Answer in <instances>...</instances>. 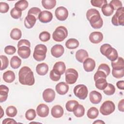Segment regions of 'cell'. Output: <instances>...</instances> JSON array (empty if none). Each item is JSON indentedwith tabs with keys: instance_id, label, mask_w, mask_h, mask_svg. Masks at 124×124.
Segmentation results:
<instances>
[{
	"instance_id": "6da1fadb",
	"label": "cell",
	"mask_w": 124,
	"mask_h": 124,
	"mask_svg": "<svg viewBox=\"0 0 124 124\" xmlns=\"http://www.w3.org/2000/svg\"><path fill=\"white\" fill-rule=\"evenodd\" d=\"M18 79L19 82L22 85L31 86L35 82L33 73L28 66H23L19 70Z\"/></svg>"
},
{
	"instance_id": "7a4b0ae2",
	"label": "cell",
	"mask_w": 124,
	"mask_h": 124,
	"mask_svg": "<svg viewBox=\"0 0 124 124\" xmlns=\"http://www.w3.org/2000/svg\"><path fill=\"white\" fill-rule=\"evenodd\" d=\"M86 17L93 28L100 29L103 26V21L97 10L95 9L88 10L86 13Z\"/></svg>"
},
{
	"instance_id": "3957f363",
	"label": "cell",
	"mask_w": 124,
	"mask_h": 124,
	"mask_svg": "<svg viewBox=\"0 0 124 124\" xmlns=\"http://www.w3.org/2000/svg\"><path fill=\"white\" fill-rule=\"evenodd\" d=\"M100 51L102 55L105 56L111 62L115 61L118 57L117 50L112 47L109 44H105L102 45L100 48Z\"/></svg>"
},
{
	"instance_id": "277c9868",
	"label": "cell",
	"mask_w": 124,
	"mask_h": 124,
	"mask_svg": "<svg viewBox=\"0 0 124 124\" xmlns=\"http://www.w3.org/2000/svg\"><path fill=\"white\" fill-rule=\"evenodd\" d=\"M46 52L47 48L45 45L38 44L35 46L33 57L37 61H43L46 57Z\"/></svg>"
},
{
	"instance_id": "5b68a950",
	"label": "cell",
	"mask_w": 124,
	"mask_h": 124,
	"mask_svg": "<svg viewBox=\"0 0 124 124\" xmlns=\"http://www.w3.org/2000/svg\"><path fill=\"white\" fill-rule=\"evenodd\" d=\"M68 35V31L67 29L64 26L58 27L52 34L53 40L56 42H62Z\"/></svg>"
},
{
	"instance_id": "8992f818",
	"label": "cell",
	"mask_w": 124,
	"mask_h": 124,
	"mask_svg": "<svg viewBox=\"0 0 124 124\" xmlns=\"http://www.w3.org/2000/svg\"><path fill=\"white\" fill-rule=\"evenodd\" d=\"M111 22L114 26H124V8L122 7L116 10L111 19Z\"/></svg>"
},
{
	"instance_id": "52a82bcc",
	"label": "cell",
	"mask_w": 124,
	"mask_h": 124,
	"mask_svg": "<svg viewBox=\"0 0 124 124\" xmlns=\"http://www.w3.org/2000/svg\"><path fill=\"white\" fill-rule=\"evenodd\" d=\"M115 106L114 103L110 100L105 101L100 108V111L103 115H108L115 110Z\"/></svg>"
},
{
	"instance_id": "ba28073f",
	"label": "cell",
	"mask_w": 124,
	"mask_h": 124,
	"mask_svg": "<svg viewBox=\"0 0 124 124\" xmlns=\"http://www.w3.org/2000/svg\"><path fill=\"white\" fill-rule=\"evenodd\" d=\"M74 93L80 99L84 100L88 95V88L84 84H78L75 87Z\"/></svg>"
},
{
	"instance_id": "9c48e42d",
	"label": "cell",
	"mask_w": 124,
	"mask_h": 124,
	"mask_svg": "<svg viewBox=\"0 0 124 124\" xmlns=\"http://www.w3.org/2000/svg\"><path fill=\"white\" fill-rule=\"evenodd\" d=\"M65 81L67 84H74L78 78V73L76 70L74 68H68L65 71Z\"/></svg>"
},
{
	"instance_id": "30bf717a",
	"label": "cell",
	"mask_w": 124,
	"mask_h": 124,
	"mask_svg": "<svg viewBox=\"0 0 124 124\" xmlns=\"http://www.w3.org/2000/svg\"><path fill=\"white\" fill-rule=\"evenodd\" d=\"M55 14L57 18L60 21H64L68 16V11L67 9L63 6H60L56 8Z\"/></svg>"
},
{
	"instance_id": "8fae6325",
	"label": "cell",
	"mask_w": 124,
	"mask_h": 124,
	"mask_svg": "<svg viewBox=\"0 0 124 124\" xmlns=\"http://www.w3.org/2000/svg\"><path fill=\"white\" fill-rule=\"evenodd\" d=\"M55 97V93L54 91L51 89L48 88L44 90L43 93V98L44 100L47 103L52 102Z\"/></svg>"
},
{
	"instance_id": "7c38bea8",
	"label": "cell",
	"mask_w": 124,
	"mask_h": 124,
	"mask_svg": "<svg viewBox=\"0 0 124 124\" xmlns=\"http://www.w3.org/2000/svg\"><path fill=\"white\" fill-rule=\"evenodd\" d=\"M53 18L52 14L46 10L41 11L38 16V19L39 21L43 23H46L51 21Z\"/></svg>"
},
{
	"instance_id": "4fadbf2b",
	"label": "cell",
	"mask_w": 124,
	"mask_h": 124,
	"mask_svg": "<svg viewBox=\"0 0 124 124\" xmlns=\"http://www.w3.org/2000/svg\"><path fill=\"white\" fill-rule=\"evenodd\" d=\"M64 51L63 46L61 45H55L53 46L51 49V55L55 58L61 57Z\"/></svg>"
},
{
	"instance_id": "5bb4252c",
	"label": "cell",
	"mask_w": 124,
	"mask_h": 124,
	"mask_svg": "<svg viewBox=\"0 0 124 124\" xmlns=\"http://www.w3.org/2000/svg\"><path fill=\"white\" fill-rule=\"evenodd\" d=\"M36 112L40 117H46L49 114V108L45 104H40L36 108Z\"/></svg>"
},
{
	"instance_id": "9a60e30c",
	"label": "cell",
	"mask_w": 124,
	"mask_h": 124,
	"mask_svg": "<svg viewBox=\"0 0 124 124\" xmlns=\"http://www.w3.org/2000/svg\"><path fill=\"white\" fill-rule=\"evenodd\" d=\"M103 35L99 31L92 32L89 36V40L93 44H98L103 40Z\"/></svg>"
},
{
	"instance_id": "2e32d148",
	"label": "cell",
	"mask_w": 124,
	"mask_h": 124,
	"mask_svg": "<svg viewBox=\"0 0 124 124\" xmlns=\"http://www.w3.org/2000/svg\"><path fill=\"white\" fill-rule=\"evenodd\" d=\"M83 63V68L86 72L93 71L95 67V62L94 60L90 58H87L85 59Z\"/></svg>"
},
{
	"instance_id": "e0dca14e",
	"label": "cell",
	"mask_w": 124,
	"mask_h": 124,
	"mask_svg": "<svg viewBox=\"0 0 124 124\" xmlns=\"http://www.w3.org/2000/svg\"><path fill=\"white\" fill-rule=\"evenodd\" d=\"M17 53L18 55L22 59H27L31 54L30 48L26 46H22L18 47Z\"/></svg>"
},
{
	"instance_id": "ac0fdd59",
	"label": "cell",
	"mask_w": 124,
	"mask_h": 124,
	"mask_svg": "<svg viewBox=\"0 0 124 124\" xmlns=\"http://www.w3.org/2000/svg\"><path fill=\"white\" fill-rule=\"evenodd\" d=\"M102 94L96 91L91 92L89 94V99L91 102L93 104H99L102 100Z\"/></svg>"
},
{
	"instance_id": "d6986e66",
	"label": "cell",
	"mask_w": 124,
	"mask_h": 124,
	"mask_svg": "<svg viewBox=\"0 0 124 124\" xmlns=\"http://www.w3.org/2000/svg\"><path fill=\"white\" fill-rule=\"evenodd\" d=\"M55 89L58 93L61 95H64L68 92L69 86L65 82H61L56 85Z\"/></svg>"
},
{
	"instance_id": "ffe728a7",
	"label": "cell",
	"mask_w": 124,
	"mask_h": 124,
	"mask_svg": "<svg viewBox=\"0 0 124 124\" xmlns=\"http://www.w3.org/2000/svg\"><path fill=\"white\" fill-rule=\"evenodd\" d=\"M63 109L60 105H55L52 107L51 110V115L56 118L61 117L63 114Z\"/></svg>"
},
{
	"instance_id": "44dd1931",
	"label": "cell",
	"mask_w": 124,
	"mask_h": 124,
	"mask_svg": "<svg viewBox=\"0 0 124 124\" xmlns=\"http://www.w3.org/2000/svg\"><path fill=\"white\" fill-rule=\"evenodd\" d=\"M37 19L31 15H28L25 17L24 20V25L27 29L32 28L35 25Z\"/></svg>"
},
{
	"instance_id": "7402d4cb",
	"label": "cell",
	"mask_w": 124,
	"mask_h": 124,
	"mask_svg": "<svg viewBox=\"0 0 124 124\" xmlns=\"http://www.w3.org/2000/svg\"><path fill=\"white\" fill-rule=\"evenodd\" d=\"M53 70H54L58 74L62 75L65 72V64L63 62L60 61L56 62L53 66Z\"/></svg>"
},
{
	"instance_id": "603a6c76",
	"label": "cell",
	"mask_w": 124,
	"mask_h": 124,
	"mask_svg": "<svg viewBox=\"0 0 124 124\" xmlns=\"http://www.w3.org/2000/svg\"><path fill=\"white\" fill-rule=\"evenodd\" d=\"M36 71L37 74L40 76H44L47 74L48 71V65L44 62L37 64L36 67Z\"/></svg>"
},
{
	"instance_id": "cb8c5ba5",
	"label": "cell",
	"mask_w": 124,
	"mask_h": 124,
	"mask_svg": "<svg viewBox=\"0 0 124 124\" xmlns=\"http://www.w3.org/2000/svg\"><path fill=\"white\" fill-rule=\"evenodd\" d=\"M113 69L121 70L124 69V61L122 57H118L117 59L111 63Z\"/></svg>"
},
{
	"instance_id": "d4e9b609",
	"label": "cell",
	"mask_w": 124,
	"mask_h": 124,
	"mask_svg": "<svg viewBox=\"0 0 124 124\" xmlns=\"http://www.w3.org/2000/svg\"><path fill=\"white\" fill-rule=\"evenodd\" d=\"M88 57L87 51L84 49H80L78 50L76 53V60L80 62H83Z\"/></svg>"
},
{
	"instance_id": "484cf974",
	"label": "cell",
	"mask_w": 124,
	"mask_h": 124,
	"mask_svg": "<svg viewBox=\"0 0 124 124\" xmlns=\"http://www.w3.org/2000/svg\"><path fill=\"white\" fill-rule=\"evenodd\" d=\"M9 88L5 85H1L0 86V102L5 101L8 97Z\"/></svg>"
},
{
	"instance_id": "4316f807",
	"label": "cell",
	"mask_w": 124,
	"mask_h": 124,
	"mask_svg": "<svg viewBox=\"0 0 124 124\" xmlns=\"http://www.w3.org/2000/svg\"><path fill=\"white\" fill-rule=\"evenodd\" d=\"M3 79L7 83H11L15 79V74L12 71L8 70L3 74Z\"/></svg>"
},
{
	"instance_id": "83f0119b",
	"label": "cell",
	"mask_w": 124,
	"mask_h": 124,
	"mask_svg": "<svg viewBox=\"0 0 124 124\" xmlns=\"http://www.w3.org/2000/svg\"><path fill=\"white\" fill-rule=\"evenodd\" d=\"M101 11L104 16H108L112 15L114 12V9L110 3H107L102 7Z\"/></svg>"
},
{
	"instance_id": "f1b7e54d",
	"label": "cell",
	"mask_w": 124,
	"mask_h": 124,
	"mask_svg": "<svg viewBox=\"0 0 124 124\" xmlns=\"http://www.w3.org/2000/svg\"><path fill=\"white\" fill-rule=\"evenodd\" d=\"M65 45L67 48L74 49L79 46V42L76 39L70 38L66 42Z\"/></svg>"
},
{
	"instance_id": "f546056e",
	"label": "cell",
	"mask_w": 124,
	"mask_h": 124,
	"mask_svg": "<svg viewBox=\"0 0 124 124\" xmlns=\"http://www.w3.org/2000/svg\"><path fill=\"white\" fill-rule=\"evenodd\" d=\"M108 82L107 81L106 78H100L96 79L95 81V87L99 90H103L107 87Z\"/></svg>"
},
{
	"instance_id": "4dcf8cb0",
	"label": "cell",
	"mask_w": 124,
	"mask_h": 124,
	"mask_svg": "<svg viewBox=\"0 0 124 124\" xmlns=\"http://www.w3.org/2000/svg\"><path fill=\"white\" fill-rule=\"evenodd\" d=\"M21 64V60L17 56H13L10 60V65L13 69L18 68Z\"/></svg>"
},
{
	"instance_id": "1f68e13d",
	"label": "cell",
	"mask_w": 124,
	"mask_h": 124,
	"mask_svg": "<svg viewBox=\"0 0 124 124\" xmlns=\"http://www.w3.org/2000/svg\"><path fill=\"white\" fill-rule=\"evenodd\" d=\"M41 2L43 7L48 10L53 9L56 4L55 0H42Z\"/></svg>"
},
{
	"instance_id": "d6a6232c",
	"label": "cell",
	"mask_w": 124,
	"mask_h": 124,
	"mask_svg": "<svg viewBox=\"0 0 124 124\" xmlns=\"http://www.w3.org/2000/svg\"><path fill=\"white\" fill-rule=\"evenodd\" d=\"M99 114V111L95 107H91L90 108L87 112V115L89 119H94L97 117Z\"/></svg>"
},
{
	"instance_id": "836d02e7",
	"label": "cell",
	"mask_w": 124,
	"mask_h": 124,
	"mask_svg": "<svg viewBox=\"0 0 124 124\" xmlns=\"http://www.w3.org/2000/svg\"><path fill=\"white\" fill-rule=\"evenodd\" d=\"M73 112L77 117H81L84 115L85 108L82 105L78 104L76 106Z\"/></svg>"
},
{
	"instance_id": "e575fe53",
	"label": "cell",
	"mask_w": 124,
	"mask_h": 124,
	"mask_svg": "<svg viewBox=\"0 0 124 124\" xmlns=\"http://www.w3.org/2000/svg\"><path fill=\"white\" fill-rule=\"evenodd\" d=\"M11 38L15 40H18L21 38L22 36V32L18 28L13 29L10 32Z\"/></svg>"
},
{
	"instance_id": "d590c367",
	"label": "cell",
	"mask_w": 124,
	"mask_h": 124,
	"mask_svg": "<svg viewBox=\"0 0 124 124\" xmlns=\"http://www.w3.org/2000/svg\"><path fill=\"white\" fill-rule=\"evenodd\" d=\"M28 6V2L26 0H21L15 4V7L22 11L25 10Z\"/></svg>"
},
{
	"instance_id": "8d00e7d4",
	"label": "cell",
	"mask_w": 124,
	"mask_h": 124,
	"mask_svg": "<svg viewBox=\"0 0 124 124\" xmlns=\"http://www.w3.org/2000/svg\"><path fill=\"white\" fill-rule=\"evenodd\" d=\"M78 102L75 100H69L67 102L65 105V108L67 111L69 112H73L76 107V106L78 105Z\"/></svg>"
},
{
	"instance_id": "74e56055",
	"label": "cell",
	"mask_w": 124,
	"mask_h": 124,
	"mask_svg": "<svg viewBox=\"0 0 124 124\" xmlns=\"http://www.w3.org/2000/svg\"><path fill=\"white\" fill-rule=\"evenodd\" d=\"M17 110L16 108L13 106H9L6 109V115L10 117H14L17 114Z\"/></svg>"
},
{
	"instance_id": "f35d334b",
	"label": "cell",
	"mask_w": 124,
	"mask_h": 124,
	"mask_svg": "<svg viewBox=\"0 0 124 124\" xmlns=\"http://www.w3.org/2000/svg\"><path fill=\"white\" fill-rule=\"evenodd\" d=\"M115 88L113 85L111 83H108L106 88L103 90V92L108 95H111L114 93Z\"/></svg>"
},
{
	"instance_id": "ab89813d",
	"label": "cell",
	"mask_w": 124,
	"mask_h": 124,
	"mask_svg": "<svg viewBox=\"0 0 124 124\" xmlns=\"http://www.w3.org/2000/svg\"><path fill=\"white\" fill-rule=\"evenodd\" d=\"M36 112L33 109H28L25 113V117L29 121H32L36 117Z\"/></svg>"
},
{
	"instance_id": "60d3db41",
	"label": "cell",
	"mask_w": 124,
	"mask_h": 124,
	"mask_svg": "<svg viewBox=\"0 0 124 124\" xmlns=\"http://www.w3.org/2000/svg\"><path fill=\"white\" fill-rule=\"evenodd\" d=\"M0 59L1 61L0 70L5 69L8 66L9 62L7 57L4 55H0Z\"/></svg>"
},
{
	"instance_id": "b9f144b4",
	"label": "cell",
	"mask_w": 124,
	"mask_h": 124,
	"mask_svg": "<svg viewBox=\"0 0 124 124\" xmlns=\"http://www.w3.org/2000/svg\"><path fill=\"white\" fill-rule=\"evenodd\" d=\"M39 38L41 41L46 42L49 40L50 39V34L48 32L46 31H44L40 33Z\"/></svg>"
},
{
	"instance_id": "7bdbcfd3",
	"label": "cell",
	"mask_w": 124,
	"mask_h": 124,
	"mask_svg": "<svg viewBox=\"0 0 124 124\" xmlns=\"http://www.w3.org/2000/svg\"><path fill=\"white\" fill-rule=\"evenodd\" d=\"M11 16L15 19L19 18L22 16V11L18 10L16 8H13L10 11Z\"/></svg>"
},
{
	"instance_id": "ee69618b",
	"label": "cell",
	"mask_w": 124,
	"mask_h": 124,
	"mask_svg": "<svg viewBox=\"0 0 124 124\" xmlns=\"http://www.w3.org/2000/svg\"><path fill=\"white\" fill-rule=\"evenodd\" d=\"M91 3L93 6L102 8L104 5L107 3V1L106 0H92Z\"/></svg>"
},
{
	"instance_id": "f6af8a7d",
	"label": "cell",
	"mask_w": 124,
	"mask_h": 124,
	"mask_svg": "<svg viewBox=\"0 0 124 124\" xmlns=\"http://www.w3.org/2000/svg\"><path fill=\"white\" fill-rule=\"evenodd\" d=\"M41 12V11L40 9H39L38 7H32L31 8L28 12V15H31L34 16L37 19H38V16L40 13Z\"/></svg>"
},
{
	"instance_id": "bcb514c9",
	"label": "cell",
	"mask_w": 124,
	"mask_h": 124,
	"mask_svg": "<svg viewBox=\"0 0 124 124\" xmlns=\"http://www.w3.org/2000/svg\"><path fill=\"white\" fill-rule=\"evenodd\" d=\"M97 70H100L103 71L105 73L107 76H108V75L110 74V69L109 67L107 64H106V63L101 64L99 66Z\"/></svg>"
},
{
	"instance_id": "7dc6e473",
	"label": "cell",
	"mask_w": 124,
	"mask_h": 124,
	"mask_svg": "<svg viewBox=\"0 0 124 124\" xmlns=\"http://www.w3.org/2000/svg\"><path fill=\"white\" fill-rule=\"evenodd\" d=\"M112 76L116 78H120L124 76V69L121 70L113 69L112 70Z\"/></svg>"
},
{
	"instance_id": "c3c4849f",
	"label": "cell",
	"mask_w": 124,
	"mask_h": 124,
	"mask_svg": "<svg viewBox=\"0 0 124 124\" xmlns=\"http://www.w3.org/2000/svg\"><path fill=\"white\" fill-rule=\"evenodd\" d=\"M61 76L60 74L56 73L54 70H52L49 74V77L50 79L54 81H57L60 80L61 78Z\"/></svg>"
},
{
	"instance_id": "681fc988",
	"label": "cell",
	"mask_w": 124,
	"mask_h": 124,
	"mask_svg": "<svg viewBox=\"0 0 124 124\" xmlns=\"http://www.w3.org/2000/svg\"><path fill=\"white\" fill-rule=\"evenodd\" d=\"M110 4L113 7L114 10H117L122 7V3L119 0H112L110 1Z\"/></svg>"
},
{
	"instance_id": "f907efd6",
	"label": "cell",
	"mask_w": 124,
	"mask_h": 124,
	"mask_svg": "<svg viewBox=\"0 0 124 124\" xmlns=\"http://www.w3.org/2000/svg\"><path fill=\"white\" fill-rule=\"evenodd\" d=\"M4 52L8 55H13L16 52V48L13 46H7L4 48Z\"/></svg>"
},
{
	"instance_id": "816d5d0a",
	"label": "cell",
	"mask_w": 124,
	"mask_h": 124,
	"mask_svg": "<svg viewBox=\"0 0 124 124\" xmlns=\"http://www.w3.org/2000/svg\"><path fill=\"white\" fill-rule=\"evenodd\" d=\"M9 9V5L4 2H0V12L1 13H6Z\"/></svg>"
},
{
	"instance_id": "f5cc1de1",
	"label": "cell",
	"mask_w": 124,
	"mask_h": 124,
	"mask_svg": "<svg viewBox=\"0 0 124 124\" xmlns=\"http://www.w3.org/2000/svg\"><path fill=\"white\" fill-rule=\"evenodd\" d=\"M107 77V75L105 74L104 72L100 70H97L94 75V80L95 81L96 79L100 78H106Z\"/></svg>"
},
{
	"instance_id": "db71d44e",
	"label": "cell",
	"mask_w": 124,
	"mask_h": 124,
	"mask_svg": "<svg viewBox=\"0 0 124 124\" xmlns=\"http://www.w3.org/2000/svg\"><path fill=\"white\" fill-rule=\"evenodd\" d=\"M22 46H26L29 47L31 46V43L30 42L26 39H21L19 40L17 44V47Z\"/></svg>"
},
{
	"instance_id": "11a10c76",
	"label": "cell",
	"mask_w": 124,
	"mask_h": 124,
	"mask_svg": "<svg viewBox=\"0 0 124 124\" xmlns=\"http://www.w3.org/2000/svg\"><path fill=\"white\" fill-rule=\"evenodd\" d=\"M124 99H123L119 101L118 105V109L121 112H124Z\"/></svg>"
},
{
	"instance_id": "9f6ffc18",
	"label": "cell",
	"mask_w": 124,
	"mask_h": 124,
	"mask_svg": "<svg viewBox=\"0 0 124 124\" xmlns=\"http://www.w3.org/2000/svg\"><path fill=\"white\" fill-rule=\"evenodd\" d=\"M2 124H16V122L13 119L11 118H6L2 121Z\"/></svg>"
},
{
	"instance_id": "6f0895ef",
	"label": "cell",
	"mask_w": 124,
	"mask_h": 124,
	"mask_svg": "<svg viewBox=\"0 0 124 124\" xmlns=\"http://www.w3.org/2000/svg\"><path fill=\"white\" fill-rule=\"evenodd\" d=\"M116 85L118 89L122 90H124V80L118 81L116 83Z\"/></svg>"
},
{
	"instance_id": "680465c9",
	"label": "cell",
	"mask_w": 124,
	"mask_h": 124,
	"mask_svg": "<svg viewBox=\"0 0 124 124\" xmlns=\"http://www.w3.org/2000/svg\"><path fill=\"white\" fill-rule=\"evenodd\" d=\"M93 124H105V122L102 120H97V121H94L93 123Z\"/></svg>"
}]
</instances>
